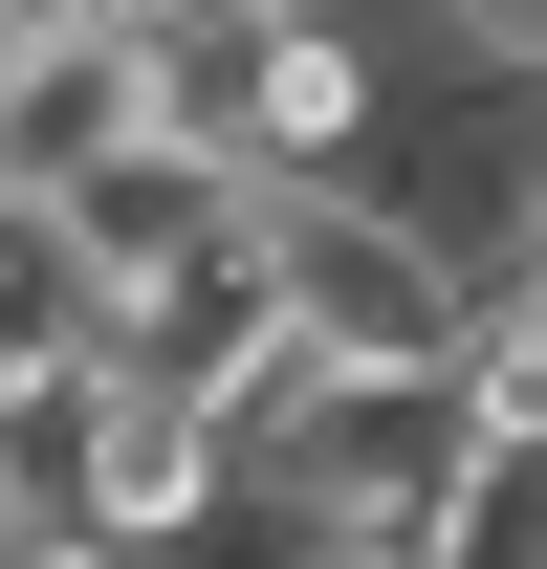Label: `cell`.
Instances as JSON below:
<instances>
[{"label": "cell", "instance_id": "8992f818", "mask_svg": "<svg viewBox=\"0 0 547 569\" xmlns=\"http://www.w3.org/2000/svg\"><path fill=\"white\" fill-rule=\"evenodd\" d=\"M416 569H547V460H460L438 482V548Z\"/></svg>", "mask_w": 547, "mask_h": 569}, {"label": "cell", "instance_id": "6da1fadb", "mask_svg": "<svg viewBox=\"0 0 547 569\" xmlns=\"http://www.w3.org/2000/svg\"><path fill=\"white\" fill-rule=\"evenodd\" d=\"M263 241H285V307H307V351H329L350 395H438V372H460L481 263L438 219H395L372 176H329V198H263Z\"/></svg>", "mask_w": 547, "mask_h": 569}, {"label": "cell", "instance_id": "7a4b0ae2", "mask_svg": "<svg viewBox=\"0 0 547 569\" xmlns=\"http://www.w3.org/2000/svg\"><path fill=\"white\" fill-rule=\"evenodd\" d=\"M44 503L153 548V569H198V548H241V438L198 395H153V372H67L44 395Z\"/></svg>", "mask_w": 547, "mask_h": 569}, {"label": "cell", "instance_id": "5b68a950", "mask_svg": "<svg viewBox=\"0 0 547 569\" xmlns=\"http://www.w3.org/2000/svg\"><path fill=\"white\" fill-rule=\"evenodd\" d=\"M438 417H460V460H547V307L526 284H481L460 372H438Z\"/></svg>", "mask_w": 547, "mask_h": 569}, {"label": "cell", "instance_id": "3957f363", "mask_svg": "<svg viewBox=\"0 0 547 569\" xmlns=\"http://www.w3.org/2000/svg\"><path fill=\"white\" fill-rule=\"evenodd\" d=\"M44 219H67L88 307H132V284H176L198 241H241V219H263V176H241L219 132H132V153H88V176H67Z\"/></svg>", "mask_w": 547, "mask_h": 569}, {"label": "cell", "instance_id": "277c9868", "mask_svg": "<svg viewBox=\"0 0 547 569\" xmlns=\"http://www.w3.org/2000/svg\"><path fill=\"white\" fill-rule=\"evenodd\" d=\"M176 132V67L153 22H67V44H0V198H67L88 153Z\"/></svg>", "mask_w": 547, "mask_h": 569}]
</instances>
